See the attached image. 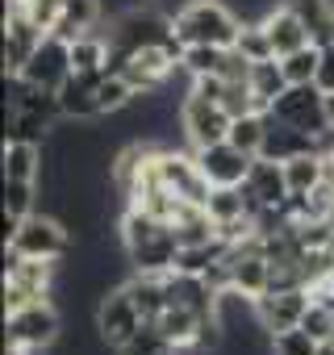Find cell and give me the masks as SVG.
<instances>
[{
    "label": "cell",
    "instance_id": "1",
    "mask_svg": "<svg viewBox=\"0 0 334 355\" xmlns=\"http://www.w3.org/2000/svg\"><path fill=\"white\" fill-rule=\"evenodd\" d=\"M117 234H121V251H125L130 272H155V276L176 272L180 239H176L172 222H163V218H155L138 205H125V214L117 222Z\"/></svg>",
    "mask_w": 334,
    "mask_h": 355
},
{
    "label": "cell",
    "instance_id": "2",
    "mask_svg": "<svg viewBox=\"0 0 334 355\" xmlns=\"http://www.w3.org/2000/svg\"><path fill=\"white\" fill-rule=\"evenodd\" d=\"M172 30L184 46H234L243 34V17L226 0H188L176 9Z\"/></svg>",
    "mask_w": 334,
    "mask_h": 355
},
{
    "label": "cell",
    "instance_id": "3",
    "mask_svg": "<svg viewBox=\"0 0 334 355\" xmlns=\"http://www.w3.org/2000/svg\"><path fill=\"white\" fill-rule=\"evenodd\" d=\"M5 251L21 255V259H63L71 251V230L63 218L38 209V214L21 218V226L5 239Z\"/></svg>",
    "mask_w": 334,
    "mask_h": 355
},
{
    "label": "cell",
    "instance_id": "4",
    "mask_svg": "<svg viewBox=\"0 0 334 355\" xmlns=\"http://www.w3.org/2000/svg\"><path fill=\"white\" fill-rule=\"evenodd\" d=\"M55 263L59 259H21L9 255L5 263V313L26 309L34 301H46L55 288Z\"/></svg>",
    "mask_w": 334,
    "mask_h": 355
},
{
    "label": "cell",
    "instance_id": "5",
    "mask_svg": "<svg viewBox=\"0 0 334 355\" xmlns=\"http://www.w3.org/2000/svg\"><path fill=\"white\" fill-rule=\"evenodd\" d=\"M5 330H9V343H21L26 351H51L63 338V318L46 297V301L5 313Z\"/></svg>",
    "mask_w": 334,
    "mask_h": 355
},
{
    "label": "cell",
    "instance_id": "6",
    "mask_svg": "<svg viewBox=\"0 0 334 355\" xmlns=\"http://www.w3.org/2000/svg\"><path fill=\"white\" fill-rule=\"evenodd\" d=\"M267 117H276V121H284V125H292V130H305V134H313V138H326V134H330L326 92H322L317 84H292V88L272 105Z\"/></svg>",
    "mask_w": 334,
    "mask_h": 355
},
{
    "label": "cell",
    "instance_id": "7",
    "mask_svg": "<svg viewBox=\"0 0 334 355\" xmlns=\"http://www.w3.org/2000/svg\"><path fill=\"white\" fill-rule=\"evenodd\" d=\"M230 113L218 105V101H209V96H197V92H188L184 101H180V134H184V146H213V142H226L230 138Z\"/></svg>",
    "mask_w": 334,
    "mask_h": 355
},
{
    "label": "cell",
    "instance_id": "8",
    "mask_svg": "<svg viewBox=\"0 0 334 355\" xmlns=\"http://www.w3.org/2000/svg\"><path fill=\"white\" fill-rule=\"evenodd\" d=\"M96 330H100V343L109 347V351H121L134 334H138V326H142V313H138V305H134V297H130V288L125 284H113L105 297H100V305H96Z\"/></svg>",
    "mask_w": 334,
    "mask_h": 355
},
{
    "label": "cell",
    "instance_id": "9",
    "mask_svg": "<svg viewBox=\"0 0 334 355\" xmlns=\"http://www.w3.org/2000/svg\"><path fill=\"white\" fill-rule=\"evenodd\" d=\"M193 155H197L205 180H209L213 189H234V184H243L247 171H251V163H255V155L238 150L230 138H226V142H213V146H197Z\"/></svg>",
    "mask_w": 334,
    "mask_h": 355
},
{
    "label": "cell",
    "instance_id": "10",
    "mask_svg": "<svg viewBox=\"0 0 334 355\" xmlns=\"http://www.w3.org/2000/svg\"><path fill=\"white\" fill-rule=\"evenodd\" d=\"M17 76H26L30 84L46 88V92H59V88H63V80L71 76V42H63V38L46 34V38H42V46L30 55V63H26Z\"/></svg>",
    "mask_w": 334,
    "mask_h": 355
},
{
    "label": "cell",
    "instance_id": "11",
    "mask_svg": "<svg viewBox=\"0 0 334 355\" xmlns=\"http://www.w3.org/2000/svg\"><path fill=\"white\" fill-rule=\"evenodd\" d=\"M243 193L251 197L255 214L259 209H280L292 193H288V175H284V163L280 159H267V155H255L247 180H243Z\"/></svg>",
    "mask_w": 334,
    "mask_h": 355
},
{
    "label": "cell",
    "instance_id": "12",
    "mask_svg": "<svg viewBox=\"0 0 334 355\" xmlns=\"http://www.w3.org/2000/svg\"><path fill=\"white\" fill-rule=\"evenodd\" d=\"M42 38H46V30L30 13L9 5V13H5V76H17L30 63V55L42 46Z\"/></svg>",
    "mask_w": 334,
    "mask_h": 355
},
{
    "label": "cell",
    "instance_id": "13",
    "mask_svg": "<svg viewBox=\"0 0 334 355\" xmlns=\"http://www.w3.org/2000/svg\"><path fill=\"white\" fill-rule=\"evenodd\" d=\"M100 76L105 71H92V76L71 71L63 80V88L55 96H59V109H63L67 121H96V117H105V109H100Z\"/></svg>",
    "mask_w": 334,
    "mask_h": 355
},
{
    "label": "cell",
    "instance_id": "14",
    "mask_svg": "<svg viewBox=\"0 0 334 355\" xmlns=\"http://www.w3.org/2000/svg\"><path fill=\"white\" fill-rule=\"evenodd\" d=\"M309 301H313V288H284V293H263V297L255 301V309H259L263 330L276 334V330H292V326H301Z\"/></svg>",
    "mask_w": 334,
    "mask_h": 355
},
{
    "label": "cell",
    "instance_id": "15",
    "mask_svg": "<svg viewBox=\"0 0 334 355\" xmlns=\"http://www.w3.org/2000/svg\"><path fill=\"white\" fill-rule=\"evenodd\" d=\"M205 313H197L193 305H180V301H172L163 309V318H159V326H163V334L172 338L180 351H197L201 347V334H205Z\"/></svg>",
    "mask_w": 334,
    "mask_h": 355
},
{
    "label": "cell",
    "instance_id": "16",
    "mask_svg": "<svg viewBox=\"0 0 334 355\" xmlns=\"http://www.w3.org/2000/svg\"><path fill=\"white\" fill-rule=\"evenodd\" d=\"M263 30H267V42H272V51H276V59H284V55H292V51H301V46L313 42L309 30L301 26V17L288 13L284 5H276V9L263 17Z\"/></svg>",
    "mask_w": 334,
    "mask_h": 355
},
{
    "label": "cell",
    "instance_id": "17",
    "mask_svg": "<svg viewBox=\"0 0 334 355\" xmlns=\"http://www.w3.org/2000/svg\"><path fill=\"white\" fill-rule=\"evenodd\" d=\"M100 17H105V0H67L51 34L63 38V42H76V38L92 34L100 26Z\"/></svg>",
    "mask_w": 334,
    "mask_h": 355
},
{
    "label": "cell",
    "instance_id": "18",
    "mask_svg": "<svg viewBox=\"0 0 334 355\" xmlns=\"http://www.w3.org/2000/svg\"><path fill=\"white\" fill-rule=\"evenodd\" d=\"M322 142L326 138H313V134H305V130H292V125H284V121H276V117H267V142H263V150L259 155H267V159H292V155H305V150H322Z\"/></svg>",
    "mask_w": 334,
    "mask_h": 355
},
{
    "label": "cell",
    "instance_id": "19",
    "mask_svg": "<svg viewBox=\"0 0 334 355\" xmlns=\"http://www.w3.org/2000/svg\"><path fill=\"white\" fill-rule=\"evenodd\" d=\"M42 171H46L42 142L5 138V180H42Z\"/></svg>",
    "mask_w": 334,
    "mask_h": 355
},
{
    "label": "cell",
    "instance_id": "20",
    "mask_svg": "<svg viewBox=\"0 0 334 355\" xmlns=\"http://www.w3.org/2000/svg\"><path fill=\"white\" fill-rule=\"evenodd\" d=\"M280 5L301 17V26L317 46L334 42V0H280Z\"/></svg>",
    "mask_w": 334,
    "mask_h": 355
},
{
    "label": "cell",
    "instance_id": "21",
    "mask_svg": "<svg viewBox=\"0 0 334 355\" xmlns=\"http://www.w3.org/2000/svg\"><path fill=\"white\" fill-rule=\"evenodd\" d=\"M284 175H288V193H292V197H309V193H317L322 180H326L322 150H305V155L284 159Z\"/></svg>",
    "mask_w": 334,
    "mask_h": 355
},
{
    "label": "cell",
    "instance_id": "22",
    "mask_svg": "<svg viewBox=\"0 0 334 355\" xmlns=\"http://www.w3.org/2000/svg\"><path fill=\"white\" fill-rule=\"evenodd\" d=\"M251 92H255L259 113H272V105L288 92V80H284L280 59H263V63H255V67H251Z\"/></svg>",
    "mask_w": 334,
    "mask_h": 355
},
{
    "label": "cell",
    "instance_id": "23",
    "mask_svg": "<svg viewBox=\"0 0 334 355\" xmlns=\"http://www.w3.org/2000/svg\"><path fill=\"white\" fill-rule=\"evenodd\" d=\"M109 63H113V42L100 38L96 30L71 42V71L92 76V71H109Z\"/></svg>",
    "mask_w": 334,
    "mask_h": 355
},
{
    "label": "cell",
    "instance_id": "24",
    "mask_svg": "<svg viewBox=\"0 0 334 355\" xmlns=\"http://www.w3.org/2000/svg\"><path fill=\"white\" fill-rule=\"evenodd\" d=\"M117 355H180V347L163 334V326H159V322H142V326H138V334H134Z\"/></svg>",
    "mask_w": 334,
    "mask_h": 355
},
{
    "label": "cell",
    "instance_id": "25",
    "mask_svg": "<svg viewBox=\"0 0 334 355\" xmlns=\"http://www.w3.org/2000/svg\"><path fill=\"white\" fill-rule=\"evenodd\" d=\"M230 142L247 155H259L267 142V113H243L230 121Z\"/></svg>",
    "mask_w": 334,
    "mask_h": 355
},
{
    "label": "cell",
    "instance_id": "26",
    "mask_svg": "<svg viewBox=\"0 0 334 355\" xmlns=\"http://www.w3.org/2000/svg\"><path fill=\"white\" fill-rule=\"evenodd\" d=\"M205 209H209V218H213V222H234V218L255 214V205H251V197L243 193V184H234V189H213Z\"/></svg>",
    "mask_w": 334,
    "mask_h": 355
},
{
    "label": "cell",
    "instance_id": "27",
    "mask_svg": "<svg viewBox=\"0 0 334 355\" xmlns=\"http://www.w3.org/2000/svg\"><path fill=\"white\" fill-rule=\"evenodd\" d=\"M226 51L230 46H184L180 55V71L184 76H222V63H226Z\"/></svg>",
    "mask_w": 334,
    "mask_h": 355
},
{
    "label": "cell",
    "instance_id": "28",
    "mask_svg": "<svg viewBox=\"0 0 334 355\" xmlns=\"http://www.w3.org/2000/svg\"><path fill=\"white\" fill-rule=\"evenodd\" d=\"M317 63H322V46H317V42H309V46L284 55L280 67H284L288 88H292V84H313V80H317Z\"/></svg>",
    "mask_w": 334,
    "mask_h": 355
},
{
    "label": "cell",
    "instance_id": "29",
    "mask_svg": "<svg viewBox=\"0 0 334 355\" xmlns=\"http://www.w3.org/2000/svg\"><path fill=\"white\" fill-rule=\"evenodd\" d=\"M38 180H5V214L9 218H30L38 214Z\"/></svg>",
    "mask_w": 334,
    "mask_h": 355
},
{
    "label": "cell",
    "instance_id": "30",
    "mask_svg": "<svg viewBox=\"0 0 334 355\" xmlns=\"http://www.w3.org/2000/svg\"><path fill=\"white\" fill-rule=\"evenodd\" d=\"M251 63H263V59H276V51H272V42H267V30H263V21H243V34H238V42H234Z\"/></svg>",
    "mask_w": 334,
    "mask_h": 355
},
{
    "label": "cell",
    "instance_id": "31",
    "mask_svg": "<svg viewBox=\"0 0 334 355\" xmlns=\"http://www.w3.org/2000/svg\"><path fill=\"white\" fill-rule=\"evenodd\" d=\"M272 355H317V338H313L305 326L276 330V334H272Z\"/></svg>",
    "mask_w": 334,
    "mask_h": 355
},
{
    "label": "cell",
    "instance_id": "32",
    "mask_svg": "<svg viewBox=\"0 0 334 355\" xmlns=\"http://www.w3.org/2000/svg\"><path fill=\"white\" fill-rule=\"evenodd\" d=\"M301 326H305L317 343L334 338V305H330V301H322V297H313V301H309V309H305V318H301Z\"/></svg>",
    "mask_w": 334,
    "mask_h": 355
},
{
    "label": "cell",
    "instance_id": "33",
    "mask_svg": "<svg viewBox=\"0 0 334 355\" xmlns=\"http://www.w3.org/2000/svg\"><path fill=\"white\" fill-rule=\"evenodd\" d=\"M222 109L230 117H243V113H259L255 105V92H251V80H226V92H222Z\"/></svg>",
    "mask_w": 334,
    "mask_h": 355
},
{
    "label": "cell",
    "instance_id": "34",
    "mask_svg": "<svg viewBox=\"0 0 334 355\" xmlns=\"http://www.w3.org/2000/svg\"><path fill=\"white\" fill-rule=\"evenodd\" d=\"M9 5H13V9H21V13H30V17H34V21H38V26L51 34L67 0H9Z\"/></svg>",
    "mask_w": 334,
    "mask_h": 355
},
{
    "label": "cell",
    "instance_id": "35",
    "mask_svg": "<svg viewBox=\"0 0 334 355\" xmlns=\"http://www.w3.org/2000/svg\"><path fill=\"white\" fill-rule=\"evenodd\" d=\"M322 92H334V42L322 46V63H317V80H313Z\"/></svg>",
    "mask_w": 334,
    "mask_h": 355
},
{
    "label": "cell",
    "instance_id": "36",
    "mask_svg": "<svg viewBox=\"0 0 334 355\" xmlns=\"http://www.w3.org/2000/svg\"><path fill=\"white\" fill-rule=\"evenodd\" d=\"M326 117H330V134H334V92H326Z\"/></svg>",
    "mask_w": 334,
    "mask_h": 355
},
{
    "label": "cell",
    "instance_id": "37",
    "mask_svg": "<svg viewBox=\"0 0 334 355\" xmlns=\"http://www.w3.org/2000/svg\"><path fill=\"white\" fill-rule=\"evenodd\" d=\"M317 355H334V338H326V343H317Z\"/></svg>",
    "mask_w": 334,
    "mask_h": 355
},
{
    "label": "cell",
    "instance_id": "38",
    "mask_svg": "<svg viewBox=\"0 0 334 355\" xmlns=\"http://www.w3.org/2000/svg\"><path fill=\"white\" fill-rule=\"evenodd\" d=\"M146 5H159V0H146Z\"/></svg>",
    "mask_w": 334,
    "mask_h": 355
}]
</instances>
